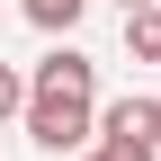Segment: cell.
<instances>
[{
	"mask_svg": "<svg viewBox=\"0 0 161 161\" xmlns=\"http://www.w3.org/2000/svg\"><path fill=\"white\" fill-rule=\"evenodd\" d=\"M27 143L80 161V152L98 143V108H80V98H27Z\"/></svg>",
	"mask_w": 161,
	"mask_h": 161,
	"instance_id": "1",
	"label": "cell"
},
{
	"mask_svg": "<svg viewBox=\"0 0 161 161\" xmlns=\"http://www.w3.org/2000/svg\"><path fill=\"white\" fill-rule=\"evenodd\" d=\"M98 143H116V152H161V98H152V90L108 98V108H98Z\"/></svg>",
	"mask_w": 161,
	"mask_h": 161,
	"instance_id": "2",
	"label": "cell"
},
{
	"mask_svg": "<svg viewBox=\"0 0 161 161\" xmlns=\"http://www.w3.org/2000/svg\"><path fill=\"white\" fill-rule=\"evenodd\" d=\"M27 98H80V108H98V63H90V54L63 36V45H54L45 63L27 72Z\"/></svg>",
	"mask_w": 161,
	"mask_h": 161,
	"instance_id": "3",
	"label": "cell"
},
{
	"mask_svg": "<svg viewBox=\"0 0 161 161\" xmlns=\"http://www.w3.org/2000/svg\"><path fill=\"white\" fill-rule=\"evenodd\" d=\"M18 18H27L36 36H54V45H63L80 18H90V0H18Z\"/></svg>",
	"mask_w": 161,
	"mask_h": 161,
	"instance_id": "4",
	"label": "cell"
},
{
	"mask_svg": "<svg viewBox=\"0 0 161 161\" xmlns=\"http://www.w3.org/2000/svg\"><path fill=\"white\" fill-rule=\"evenodd\" d=\"M125 54H134V63H161V0L125 18Z\"/></svg>",
	"mask_w": 161,
	"mask_h": 161,
	"instance_id": "5",
	"label": "cell"
},
{
	"mask_svg": "<svg viewBox=\"0 0 161 161\" xmlns=\"http://www.w3.org/2000/svg\"><path fill=\"white\" fill-rule=\"evenodd\" d=\"M9 116H27V72L0 63V125H9Z\"/></svg>",
	"mask_w": 161,
	"mask_h": 161,
	"instance_id": "6",
	"label": "cell"
},
{
	"mask_svg": "<svg viewBox=\"0 0 161 161\" xmlns=\"http://www.w3.org/2000/svg\"><path fill=\"white\" fill-rule=\"evenodd\" d=\"M80 161H161V152H116V143H90Z\"/></svg>",
	"mask_w": 161,
	"mask_h": 161,
	"instance_id": "7",
	"label": "cell"
},
{
	"mask_svg": "<svg viewBox=\"0 0 161 161\" xmlns=\"http://www.w3.org/2000/svg\"><path fill=\"white\" fill-rule=\"evenodd\" d=\"M116 9H125V18H134V9H152V0H116Z\"/></svg>",
	"mask_w": 161,
	"mask_h": 161,
	"instance_id": "8",
	"label": "cell"
}]
</instances>
